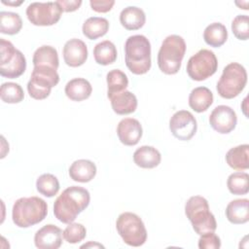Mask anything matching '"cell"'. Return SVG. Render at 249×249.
<instances>
[{
	"instance_id": "f546056e",
	"label": "cell",
	"mask_w": 249,
	"mask_h": 249,
	"mask_svg": "<svg viewBox=\"0 0 249 249\" xmlns=\"http://www.w3.org/2000/svg\"><path fill=\"white\" fill-rule=\"evenodd\" d=\"M22 27L21 18L18 13L1 12L0 13V32L7 35L18 34Z\"/></svg>"
},
{
	"instance_id": "2e32d148",
	"label": "cell",
	"mask_w": 249,
	"mask_h": 249,
	"mask_svg": "<svg viewBox=\"0 0 249 249\" xmlns=\"http://www.w3.org/2000/svg\"><path fill=\"white\" fill-rule=\"evenodd\" d=\"M117 134L124 145L134 146L142 137V125L136 119L124 118L118 124Z\"/></svg>"
},
{
	"instance_id": "4dcf8cb0",
	"label": "cell",
	"mask_w": 249,
	"mask_h": 249,
	"mask_svg": "<svg viewBox=\"0 0 249 249\" xmlns=\"http://www.w3.org/2000/svg\"><path fill=\"white\" fill-rule=\"evenodd\" d=\"M36 189L41 195L47 197H53L59 191L58 179L53 174L44 173L37 178Z\"/></svg>"
},
{
	"instance_id": "ab89813d",
	"label": "cell",
	"mask_w": 249,
	"mask_h": 249,
	"mask_svg": "<svg viewBox=\"0 0 249 249\" xmlns=\"http://www.w3.org/2000/svg\"><path fill=\"white\" fill-rule=\"evenodd\" d=\"M3 4H5V5H11V6H18V5H20L21 3H23L24 1H22V0H20V1H18V2H10V1H8V2H6L5 0H2L1 1Z\"/></svg>"
},
{
	"instance_id": "3957f363",
	"label": "cell",
	"mask_w": 249,
	"mask_h": 249,
	"mask_svg": "<svg viewBox=\"0 0 249 249\" xmlns=\"http://www.w3.org/2000/svg\"><path fill=\"white\" fill-rule=\"evenodd\" d=\"M48 214L47 202L38 196L20 197L12 209V219L18 228H29L42 222Z\"/></svg>"
},
{
	"instance_id": "ac0fdd59",
	"label": "cell",
	"mask_w": 249,
	"mask_h": 249,
	"mask_svg": "<svg viewBox=\"0 0 249 249\" xmlns=\"http://www.w3.org/2000/svg\"><path fill=\"white\" fill-rule=\"evenodd\" d=\"M96 175V165L89 160H77L69 167V176L73 181L88 183Z\"/></svg>"
},
{
	"instance_id": "9c48e42d",
	"label": "cell",
	"mask_w": 249,
	"mask_h": 249,
	"mask_svg": "<svg viewBox=\"0 0 249 249\" xmlns=\"http://www.w3.org/2000/svg\"><path fill=\"white\" fill-rule=\"evenodd\" d=\"M26 69L23 53L8 40L0 38V75L8 79L21 76Z\"/></svg>"
},
{
	"instance_id": "9a60e30c",
	"label": "cell",
	"mask_w": 249,
	"mask_h": 249,
	"mask_svg": "<svg viewBox=\"0 0 249 249\" xmlns=\"http://www.w3.org/2000/svg\"><path fill=\"white\" fill-rule=\"evenodd\" d=\"M62 54L68 66L78 67L83 65L88 58V47L84 41L73 38L64 44Z\"/></svg>"
},
{
	"instance_id": "6da1fadb",
	"label": "cell",
	"mask_w": 249,
	"mask_h": 249,
	"mask_svg": "<svg viewBox=\"0 0 249 249\" xmlns=\"http://www.w3.org/2000/svg\"><path fill=\"white\" fill-rule=\"evenodd\" d=\"M89 192L79 186L66 188L53 203V214L55 218L64 224L75 221L77 216L89 204Z\"/></svg>"
},
{
	"instance_id": "7c38bea8",
	"label": "cell",
	"mask_w": 249,
	"mask_h": 249,
	"mask_svg": "<svg viewBox=\"0 0 249 249\" xmlns=\"http://www.w3.org/2000/svg\"><path fill=\"white\" fill-rule=\"evenodd\" d=\"M169 129L175 138L181 141H188L192 139L196 132V120L194 115L187 110L177 111L169 120Z\"/></svg>"
},
{
	"instance_id": "e575fe53",
	"label": "cell",
	"mask_w": 249,
	"mask_h": 249,
	"mask_svg": "<svg viewBox=\"0 0 249 249\" xmlns=\"http://www.w3.org/2000/svg\"><path fill=\"white\" fill-rule=\"evenodd\" d=\"M231 31L238 40L249 38V18L247 15H238L231 21Z\"/></svg>"
},
{
	"instance_id": "4fadbf2b",
	"label": "cell",
	"mask_w": 249,
	"mask_h": 249,
	"mask_svg": "<svg viewBox=\"0 0 249 249\" xmlns=\"http://www.w3.org/2000/svg\"><path fill=\"white\" fill-rule=\"evenodd\" d=\"M236 123L237 117L234 110L227 105L216 106L209 116L211 127L221 134H228L232 131Z\"/></svg>"
},
{
	"instance_id": "d6986e66",
	"label": "cell",
	"mask_w": 249,
	"mask_h": 249,
	"mask_svg": "<svg viewBox=\"0 0 249 249\" xmlns=\"http://www.w3.org/2000/svg\"><path fill=\"white\" fill-rule=\"evenodd\" d=\"M134 163L141 168H155L160 163L161 156L153 146H141L133 153Z\"/></svg>"
},
{
	"instance_id": "5b68a950",
	"label": "cell",
	"mask_w": 249,
	"mask_h": 249,
	"mask_svg": "<svg viewBox=\"0 0 249 249\" xmlns=\"http://www.w3.org/2000/svg\"><path fill=\"white\" fill-rule=\"evenodd\" d=\"M185 214L192 223L194 231L199 235L213 232L217 229L216 219L209 210L207 199L203 196H191L185 204Z\"/></svg>"
},
{
	"instance_id": "8fae6325",
	"label": "cell",
	"mask_w": 249,
	"mask_h": 249,
	"mask_svg": "<svg viewBox=\"0 0 249 249\" xmlns=\"http://www.w3.org/2000/svg\"><path fill=\"white\" fill-rule=\"evenodd\" d=\"M62 11L55 2H33L26 8L28 20L36 26H51L61 18Z\"/></svg>"
},
{
	"instance_id": "83f0119b",
	"label": "cell",
	"mask_w": 249,
	"mask_h": 249,
	"mask_svg": "<svg viewBox=\"0 0 249 249\" xmlns=\"http://www.w3.org/2000/svg\"><path fill=\"white\" fill-rule=\"evenodd\" d=\"M117 49L114 43L109 40H104L94 46L93 56L96 63L100 65H109L117 59Z\"/></svg>"
},
{
	"instance_id": "d4e9b609",
	"label": "cell",
	"mask_w": 249,
	"mask_h": 249,
	"mask_svg": "<svg viewBox=\"0 0 249 249\" xmlns=\"http://www.w3.org/2000/svg\"><path fill=\"white\" fill-rule=\"evenodd\" d=\"M109 30V21L100 17H90L85 20L82 26L83 34L89 40H95L104 36Z\"/></svg>"
},
{
	"instance_id": "d590c367",
	"label": "cell",
	"mask_w": 249,
	"mask_h": 249,
	"mask_svg": "<svg viewBox=\"0 0 249 249\" xmlns=\"http://www.w3.org/2000/svg\"><path fill=\"white\" fill-rule=\"evenodd\" d=\"M220 247L221 239L214 231L203 233L198 239V248L200 249H219Z\"/></svg>"
},
{
	"instance_id": "74e56055",
	"label": "cell",
	"mask_w": 249,
	"mask_h": 249,
	"mask_svg": "<svg viewBox=\"0 0 249 249\" xmlns=\"http://www.w3.org/2000/svg\"><path fill=\"white\" fill-rule=\"evenodd\" d=\"M56 3L59 5L61 11L65 13L74 12L78 10L82 5L81 0H58Z\"/></svg>"
},
{
	"instance_id": "f1b7e54d",
	"label": "cell",
	"mask_w": 249,
	"mask_h": 249,
	"mask_svg": "<svg viewBox=\"0 0 249 249\" xmlns=\"http://www.w3.org/2000/svg\"><path fill=\"white\" fill-rule=\"evenodd\" d=\"M107 96L125 90L128 86V79L124 72L120 69H113L107 73Z\"/></svg>"
},
{
	"instance_id": "836d02e7",
	"label": "cell",
	"mask_w": 249,
	"mask_h": 249,
	"mask_svg": "<svg viewBox=\"0 0 249 249\" xmlns=\"http://www.w3.org/2000/svg\"><path fill=\"white\" fill-rule=\"evenodd\" d=\"M64 239L71 244H76L84 240L87 235L85 226L80 223H70L62 231Z\"/></svg>"
},
{
	"instance_id": "52a82bcc",
	"label": "cell",
	"mask_w": 249,
	"mask_h": 249,
	"mask_svg": "<svg viewBox=\"0 0 249 249\" xmlns=\"http://www.w3.org/2000/svg\"><path fill=\"white\" fill-rule=\"evenodd\" d=\"M116 229L124 243L139 247L147 240V231L141 218L132 212H124L116 221Z\"/></svg>"
},
{
	"instance_id": "d6a6232c",
	"label": "cell",
	"mask_w": 249,
	"mask_h": 249,
	"mask_svg": "<svg viewBox=\"0 0 249 249\" xmlns=\"http://www.w3.org/2000/svg\"><path fill=\"white\" fill-rule=\"evenodd\" d=\"M0 96L5 103H19L24 98V92L21 88L17 83L7 82L3 83L0 89Z\"/></svg>"
},
{
	"instance_id": "ba28073f",
	"label": "cell",
	"mask_w": 249,
	"mask_h": 249,
	"mask_svg": "<svg viewBox=\"0 0 249 249\" xmlns=\"http://www.w3.org/2000/svg\"><path fill=\"white\" fill-rule=\"evenodd\" d=\"M59 82V75L56 69L49 66H34L27 83L29 95L37 100L47 98L52 90Z\"/></svg>"
},
{
	"instance_id": "1f68e13d",
	"label": "cell",
	"mask_w": 249,
	"mask_h": 249,
	"mask_svg": "<svg viewBox=\"0 0 249 249\" xmlns=\"http://www.w3.org/2000/svg\"><path fill=\"white\" fill-rule=\"evenodd\" d=\"M249 175L246 172L238 171L231 173L227 180L229 191L235 196L246 195L249 191Z\"/></svg>"
},
{
	"instance_id": "30bf717a",
	"label": "cell",
	"mask_w": 249,
	"mask_h": 249,
	"mask_svg": "<svg viewBox=\"0 0 249 249\" xmlns=\"http://www.w3.org/2000/svg\"><path fill=\"white\" fill-rule=\"evenodd\" d=\"M218 69V59L215 53L207 49H201L192 55L187 63V73L194 81H204L214 75Z\"/></svg>"
},
{
	"instance_id": "5bb4252c",
	"label": "cell",
	"mask_w": 249,
	"mask_h": 249,
	"mask_svg": "<svg viewBox=\"0 0 249 249\" xmlns=\"http://www.w3.org/2000/svg\"><path fill=\"white\" fill-rule=\"evenodd\" d=\"M62 231L49 224L39 229L34 235L35 246L39 249H58L62 244Z\"/></svg>"
},
{
	"instance_id": "ffe728a7",
	"label": "cell",
	"mask_w": 249,
	"mask_h": 249,
	"mask_svg": "<svg viewBox=\"0 0 249 249\" xmlns=\"http://www.w3.org/2000/svg\"><path fill=\"white\" fill-rule=\"evenodd\" d=\"M249 200L247 198L233 199L226 207V217L231 224H245L249 220Z\"/></svg>"
},
{
	"instance_id": "f35d334b",
	"label": "cell",
	"mask_w": 249,
	"mask_h": 249,
	"mask_svg": "<svg viewBox=\"0 0 249 249\" xmlns=\"http://www.w3.org/2000/svg\"><path fill=\"white\" fill-rule=\"evenodd\" d=\"M89 247H97V248H104L103 245L99 244V243H96V242H92V241H89V243H86L84 245L81 246V248H89Z\"/></svg>"
},
{
	"instance_id": "7402d4cb",
	"label": "cell",
	"mask_w": 249,
	"mask_h": 249,
	"mask_svg": "<svg viewBox=\"0 0 249 249\" xmlns=\"http://www.w3.org/2000/svg\"><path fill=\"white\" fill-rule=\"evenodd\" d=\"M120 22L127 30H137L143 27L146 22V15L141 8L128 6L122 10Z\"/></svg>"
},
{
	"instance_id": "4316f807",
	"label": "cell",
	"mask_w": 249,
	"mask_h": 249,
	"mask_svg": "<svg viewBox=\"0 0 249 249\" xmlns=\"http://www.w3.org/2000/svg\"><path fill=\"white\" fill-rule=\"evenodd\" d=\"M203 39L207 45L214 48L223 46L228 39V30L221 22H213L203 31Z\"/></svg>"
},
{
	"instance_id": "484cf974",
	"label": "cell",
	"mask_w": 249,
	"mask_h": 249,
	"mask_svg": "<svg viewBox=\"0 0 249 249\" xmlns=\"http://www.w3.org/2000/svg\"><path fill=\"white\" fill-rule=\"evenodd\" d=\"M32 62L34 66H49L57 70L59 65L57 51L52 46H41L34 52Z\"/></svg>"
},
{
	"instance_id": "7a4b0ae2",
	"label": "cell",
	"mask_w": 249,
	"mask_h": 249,
	"mask_svg": "<svg viewBox=\"0 0 249 249\" xmlns=\"http://www.w3.org/2000/svg\"><path fill=\"white\" fill-rule=\"evenodd\" d=\"M124 61L135 75L146 74L151 68V44L144 35L129 36L124 44Z\"/></svg>"
},
{
	"instance_id": "44dd1931",
	"label": "cell",
	"mask_w": 249,
	"mask_h": 249,
	"mask_svg": "<svg viewBox=\"0 0 249 249\" xmlns=\"http://www.w3.org/2000/svg\"><path fill=\"white\" fill-rule=\"evenodd\" d=\"M64 91L69 99L79 102L90 96L92 87L90 83L84 78H74L65 85Z\"/></svg>"
},
{
	"instance_id": "cb8c5ba5",
	"label": "cell",
	"mask_w": 249,
	"mask_h": 249,
	"mask_svg": "<svg viewBox=\"0 0 249 249\" xmlns=\"http://www.w3.org/2000/svg\"><path fill=\"white\" fill-rule=\"evenodd\" d=\"M248 144H242L231 148L226 154V161L228 165L232 169L239 171L248 169Z\"/></svg>"
},
{
	"instance_id": "277c9868",
	"label": "cell",
	"mask_w": 249,
	"mask_h": 249,
	"mask_svg": "<svg viewBox=\"0 0 249 249\" xmlns=\"http://www.w3.org/2000/svg\"><path fill=\"white\" fill-rule=\"evenodd\" d=\"M186 53V42L183 37L172 34L161 43L158 53V66L166 75L176 74L182 64Z\"/></svg>"
},
{
	"instance_id": "8992f818",
	"label": "cell",
	"mask_w": 249,
	"mask_h": 249,
	"mask_svg": "<svg viewBox=\"0 0 249 249\" xmlns=\"http://www.w3.org/2000/svg\"><path fill=\"white\" fill-rule=\"evenodd\" d=\"M246 83L247 72L244 66L237 62H231L223 69L216 89L221 97L231 99L244 89Z\"/></svg>"
},
{
	"instance_id": "8d00e7d4",
	"label": "cell",
	"mask_w": 249,
	"mask_h": 249,
	"mask_svg": "<svg viewBox=\"0 0 249 249\" xmlns=\"http://www.w3.org/2000/svg\"><path fill=\"white\" fill-rule=\"evenodd\" d=\"M89 5L91 9L97 13H107L111 11L115 5L114 0H90Z\"/></svg>"
},
{
	"instance_id": "e0dca14e",
	"label": "cell",
	"mask_w": 249,
	"mask_h": 249,
	"mask_svg": "<svg viewBox=\"0 0 249 249\" xmlns=\"http://www.w3.org/2000/svg\"><path fill=\"white\" fill-rule=\"evenodd\" d=\"M111 101L113 111L118 115H127L135 112L137 108V98L129 90H124L108 97Z\"/></svg>"
},
{
	"instance_id": "603a6c76",
	"label": "cell",
	"mask_w": 249,
	"mask_h": 249,
	"mask_svg": "<svg viewBox=\"0 0 249 249\" xmlns=\"http://www.w3.org/2000/svg\"><path fill=\"white\" fill-rule=\"evenodd\" d=\"M213 103V93L206 87L195 88L189 95V106L196 113L205 112Z\"/></svg>"
}]
</instances>
